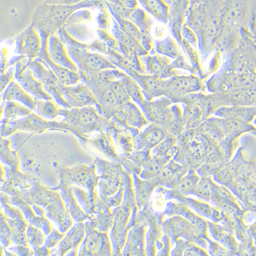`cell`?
Returning a JSON list of instances; mask_svg holds the SVG:
<instances>
[{
  "instance_id": "1",
  "label": "cell",
  "mask_w": 256,
  "mask_h": 256,
  "mask_svg": "<svg viewBox=\"0 0 256 256\" xmlns=\"http://www.w3.org/2000/svg\"><path fill=\"white\" fill-rule=\"evenodd\" d=\"M1 191L10 196H19L30 205H38L46 211V216L62 233L72 227L73 219L66 207L60 191L54 190L36 180L31 187L20 190L8 182L1 184Z\"/></svg>"
},
{
  "instance_id": "2",
  "label": "cell",
  "mask_w": 256,
  "mask_h": 256,
  "mask_svg": "<svg viewBox=\"0 0 256 256\" xmlns=\"http://www.w3.org/2000/svg\"><path fill=\"white\" fill-rule=\"evenodd\" d=\"M100 3L86 0L72 6L50 4L44 2L36 9L32 24L40 36L50 38L65 26L73 14L80 8H96Z\"/></svg>"
},
{
  "instance_id": "3",
  "label": "cell",
  "mask_w": 256,
  "mask_h": 256,
  "mask_svg": "<svg viewBox=\"0 0 256 256\" xmlns=\"http://www.w3.org/2000/svg\"><path fill=\"white\" fill-rule=\"evenodd\" d=\"M18 131L29 132L33 134H43L46 131L70 132L79 138L82 144L88 143L90 139L89 136H84L72 126L63 120L60 122L47 120L34 112L24 118L1 123V136L6 138Z\"/></svg>"
},
{
  "instance_id": "4",
  "label": "cell",
  "mask_w": 256,
  "mask_h": 256,
  "mask_svg": "<svg viewBox=\"0 0 256 256\" xmlns=\"http://www.w3.org/2000/svg\"><path fill=\"white\" fill-rule=\"evenodd\" d=\"M57 34L66 44L70 58L78 68V72L118 68L102 54L90 52L88 44L80 42L73 38L65 26Z\"/></svg>"
},
{
  "instance_id": "5",
  "label": "cell",
  "mask_w": 256,
  "mask_h": 256,
  "mask_svg": "<svg viewBox=\"0 0 256 256\" xmlns=\"http://www.w3.org/2000/svg\"><path fill=\"white\" fill-rule=\"evenodd\" d=\"M136 206V198L132 190V182L128 178L124 192V198L120 206L113 208L114 216L113 227L111 228L110 236L113 256L122 255V251L124 248L128 235V224L129 223L130 214Z\"/></svg>"
},
{
  "instance_id": "6",
  "label": "cell",
  "mask_w": 256,
  "mask_h": 256,
  "mask_svg": "<svg viewBox=\"0 0 256 256\" xmlns=\"http://www.w3.org/2000/svg\"><path fill=\"white\" fill-rule=\"evenodd\" d=\"M52 166L58 173L60 182L58 186L50 188L58 191L62 187L76 185L88 190L90 195L96 198L97 192L95 189L99 186L100 177L96 172L94 163L90 166L80 164L73 168H66L61 166L58 162H54Z\"/></svg>"
},
{
  "instance_id": "7",
  "label": "cell",
  "mask_w": 256,
  "mask_h": 256,
  "mask_svg": "<svg viewBox=\"0 0 256 256\" xmlns=\"http://www.w3.org/2000/svg\"><path fill=\"white\" fill-rule=\"evenodd\" d=\"M59 116H63L64 122L88 136L94 132H105L109 123L108 120L98 113L95 106L61 108Z\"/></svg>"
},
{
  "instance_id": "8",
  "label": "cell",
  "mask_w": 256,
  "mask_h": 256,
  "mask_svg": "<svg viewBox=\"0 0 256 256\" xmlns=\"http://www.w3.org/2000/svg\"><path fill=\"white\" fill-rule=\"evenodd\" d=\"M96 172L100 176L99 196L102 200L108 196L116 195L120 190L122 182L124 168L121 164L115 161L96 157L94 162Z\"/></svg>"
},
{
  "instance_id": "9",
  "label": "cell",
  "mask_w": 256,
  "mask_h": 256,
  "mask_svg": "<svg viewBox=\"0 0 256 256\" xmlns=\"http://www.w3.org/2000/svg\"><path fill=\"white\" fill-rule=\"evenodd\" d=\"M27 65L34 72L36 78L42 82L45 90L54 98L57 104L64 108H72L63 97L62 88L64 84L51 68L36 59L28 60Z\"/></svg>"
},
{
  "instance_id": "10",
  "label": "cell",
  "mask_w": 256,
  "mask_h": 256,
  "mask_svg": "<svg viewBox=\"0 0 256 256\" xmlns=\"http://www.w3.org/2000/svg\"><path fill=\"white\" fill-rule=\"evenodd\" d=\"M86 236L82 242L78 256H113L108 232L96 230L86 222Z\"/></svg>"
},
{
  "instance_id": "11",
  "label": "cell",
  "mask_w": 256,
  "mask_h": 256,
  "mask_svg": "<svg viewBox=\"0 0 256 256\" xmlns=\"http://www.w3.org/2000/svg\"><path fill=\"white\" fill-rule=\"evenodd\" d=\"M28 58L18 62L15 66V79L35 99L54 100V98L45 90L42 82L36 78L30 68L27 65Z\"/></svg>"
},
{
  "instance_id": "12",
  "label": "cell",
  "mask_w": 256,
  "mask_h": 256,
  "mask_svg": "<svg viewBox=\"0 0 256 256\" xmlns=\"http://www.w3.org/2000/svg\"><path fill=\"white\" fill-rule=\"evenodd\" d=\"M15 52L28 57V60H35L40 56L42 49V40L33 24L30 26L14 40Z\"/></svg>"
},
{
  "instance_id": "13",
  "label": "cell",
  "mask_w": 256,
  "mask_h": 256,
  "mask_svg": "<svg viewBox=\"0 0 256 256\" xmlns=\"http://www.w3.org/2000/svg\"><path fill=\"white\" fill-rule=\"evenodd\" d=\"M110 134L118 147L125 154L134 152V138L138 136V130L124 123L111 118L105 132Z\"/></svg>"
},
{
  "instance_id": "14",
  "label": "cell",
  "mask_w": 256,
  "mask_h": 256,
  "mask_svg": "<svg viewBox=\"0 0 256 256\" xmlns=\"http://www.w3.org/2000/svg\"><path fill=\"white\" fill-rule=\"evenodd\" d=\"M40 36L41 40H42V49H41L40 56L36 59L46 64L48 67L51 68L56 73L57 77L60 80L62 83L65 86H74V84H78L81 81V76H80L79 72H72V70L54 62L50 57L49 52H48L50 38L47 36Z\"/></svg>"
},
{
  "instance_id": "15",
  "label": "cell",
  "mask_w": 256,
  "mask_h": 256,
  "mask_svg": "<svg viewBox=\"0 0 256 256\" xmlns=\"http://www.w3.org/2000/svg\"><path fill=\"white\" fill-rule=\"evenodd\" d=\"M64 99L70 108H82L88 106H96L97 100L90 89L84 83L74 86H64L62 88Z\"/></svg>"
},
{
  "instance_id": "16",
  "label": "cell",
  "mask_w": 256,
  "mask_h": 256,
  "mask_svg": "<svg viewBox=\"0 0 256 256\" xmlns=\"http://www.w3.org/2000/svg\"><path fill=\"white\" fill-rule=\"evenodd\" d=\"M112 34L120 43V52L126 58L130 59L138 54V56H145L148 54L141 43L136 38H132L123 32L115 19L112 20Z\"/></svg>"
},
{
  "instance_id": "17",
  "label": "cell",
  "mask_w": 256,
  "mask_h": 256,
  "mask_svg": "<svg viewBox=\"0 0 256 256\" xmlns=\"http://www.w3.org/2000/svg\"><path fill=\"white\" fill-rule=\"evenodd\" d=\"M48 52L54 62L72 72H78V68L70 58L66 44L58 34L50 36Z\"/></svg>"
},
{
  "instance_id": "18",
  "label": "cell",
  "mask_w": 256,
  "mask_h": 256,
  "mask_svg": "<svg viewBox=\"0 0 256 256\" xmlns=\"http://www.w3.org/2000/svg\"><path fill=\"white\" fill-rule=\"evenodd\" d=\"M114 216L111 208L100 198L96 196V209L94 214L90 216L86 222L92 228L102 232H109L113 227Z\"/></svg>"
},
{
  "instance_id": "19",
  "label": "cell",
  "mask_w": 256,
  "mask_h": 256,
  "mask_svg": "<svg viewBox=\"0 0 256 256\" xmlns=\"http://www.w3.org/2000/svg\"><path fill=\"white\" fill-rule=\"evenodd\" d=\"M112 118L137 128H142L148 124L142 114L132 100L120 104Z\"/></svg>"
},
{
  "instance_id": "20",
  "label": "cell",
  "mask_w": 256,
  "mask_h": 256,
  "mask_svg": "<svg viewBox=\"0 0 256 256\" xmlns=\"http://www.w3.org/2000/svg\"><path fill=\"white\" fill-rule=\"evenodd\" d=\"M86 236V224L76 222L68 230L64 238L57 246L56 255L64 256L72 250H77Z\"/></svg>"
},
{
  "instance_id": "21",
  "label": "cell",
  "mask_w": 256,
  "mask_h": 256,
  "mask_svg": "<svg viewBox=\"0 0 256 256\" xmlns=\"http://www.w3.org/2000/svg\"><path fill=\"white\" fill-rule=\"evenodd\" d=\"M114 142L113 138L104 132H99V134L89 139L88 141L89 146L96 152L108 158L112 161L121 164L122 158L116 152Z\"/></svg>"
},
{
  "instance_id": "22",
  "label": "cell",
  "mask_w": 256,
  "mask_h": 256,
  "mask_svg": "<svg viewBox=\"0 0 256 256\" xmlns=\"http://www.w3.org/2000/svg\"><path fill=\"white\" fill-rule=\"evenodd\" d=\"M2 100H15L36 111V100L19 83L12 81L1 94Z\"/></svg>"
},
{
  "instance_id": "23",
  "label": "cell",
  "mask_w": 256,
  "mask_h": 256,
  "mask_svg": "<svg viewBox=\"0 0 256 256\" xmlns=\"http://www.w3.org/2000/svg\"><path fill=\"white\" fill-rule=\"evenodd\" d=\"M58 191H60L66 207L75 222H83L88 220L90 216L84 211L78 202L72 186L62 187Z\"/></svg>"
},
{
  "instance_id": "24",
  "label": "cell",
  "mask_w": 256,
  "mask_h": 256,
  "mask_svg": "<svg viewBox=\"0 0 256 256\" xmlns=\"http://www.w3.org/2000/svg\"><path fill=\"white\" fill-rule=\"evenodd\" d=\"M200 88V80L194 76L178 77L168 82V93L174 96H186Z\"/></svg>"
},
{
  "instance_id": "25",
  "label": "cell",
  "mask_w": 256,
  "mask_h": 256,
  "mask_svg": "<svg viewBox=\"0 0 256 256\" xmlns=\"http://www.w3.org/2000/svg\"><path fill=\"white\" fill-rule=\"evenodd\" d=\"M122 255H143L144 230L143 226H134L128 230Z\"/></svg>"
},
{
  "instance_id": "26",
  "label": "cell",
  "mask_w": 256,
  "mask_h": 256,
  "mask_svg": "<svg viewBox=\"0 0 256 256\" xmlns=\"http://www.w3.org/2000/svg\"><path fill=\"white\" fill-rule=\"evenodd\" d=\"M164 136L163 130L158 126H150L142 134L134 137V148L139 150L144 148L152 147L163 140Z\"/></svg>"
},
{
  "instance_id": "27",
  "label": "cell",
  "mask_w": 256,
  "mask_h": 256,
  "mask_svg": "<svg viewBox=\"0 0 256 256\" xmlns=\"http://www.w3.org/2000/svg\"><path fill=\"white\" fill-rule=\"evenodd\" d=\"M6 218L12 230V244L30 246L26 235L29 224L26 218L12 219L6 216Z\"/></svg>"
},
{
  "instance_id": "28",
  "label": "cell",
  "mask_w": 256,
  "mask_h": 256,
  "mask_svg": "<svg viewBox=\"0 0 256 256\" xmlns=\"http://www.w3.org/2000/svg\"><path fill=\"white\" fill-rule=\"evenodd\" d=\"M4 169L6 171L4 180L22 190L31 187L36 180L31 176L24 174L20 172V170L12 169L8 166H4Z\"/></svg>"
},
{
  "instance_id": "29",
  "label": "cell",
  "mask_w": 256,
  "mask_h": 256,
  "mask_svg": "<svg viewBox=\"0 0 256 256\" xmlns=\"http://www.w3.org/2000/svg\"><path fill=\"white\" fill-rule=\"evenodd\" d=\"M32 109L20 104V102L15 100H8L4 105L3 118H2L1 123H6L9 121L18 120V118H24L33 113Z\"/></svg>"
},
{
  "instance_id": "30",
  "label": "cell",
  "mask_w": 256,
  "mask_h": 256,
  "mask_svg": "<svg viewBox=\"0 0 256 256\" xmlns=\"http://www.w3.org/2000/svg\"><path fill=\"white\" fill-rule=\"evenodd\" d=\"M134 174V186L136 187V198L137 204L139 208L145 206L150 195H152L153 189L154 188V180H142L137 177L136 174Z\"/></svg>"
},
{
  "instance_id": "31",
  "label": "cell",
  "mask_w": 256,
  "mask_h": 256,
  "mask_svg": "<svg viewBox=\"0 0 256 256\" xmlns=\"http://www.w3.org/2000/svg\"><path fill=\"white\" fill-rule=\"evenodd\" d=\"M72 187L75 198L84 211L88 216L94 214L96 209V196L94 198L88 190L82 187L74 185Z\"/></svg>"
},
{
  "instance_id": "32",
  "label": "cell",
  "mask_w": 256,
  "mask_h": 256,
  "mask_svg": "<svg viewBox=\"0 0 256 256\" xmlns=\"http://www.w3.org/2000/svg\"><path fill=\"white\" fill-rule=\"evenodd\" d=\"M36 112L38 116H42L45 120H54L59 116L60 108V104H57L56 100H41L36 99Z\"/></svg>"
},
{
  "instance_id": "33",
  "label": "cell",
  "mask_w": 256,
  "mask_h": 256,
  "mask_svg": "<svg viewBox=\"0 0 256 256\" xmlns=\"http://www.w3.org/2000/svg\"><path fill=\"white\" fill-rule=\"evenodd\" d=\"M11 142L6 137H1V162L4 166L20 170V160L17 152L10 150Z\"/></svg>"
},
{
  "instance_id": "34",
  "label": "cell",
  "mask_w": 256,
  "mask_h": 256,
  "mask_svg": "<svg viewBox=\"0 0 256 256\" xmlns=\"http://www.w3.org/2000/svg\"><path fill=\"white\" fill-rule=\"evenodd\" d=\"M120 80L124 84L126 88L130 97L134 102L140 105L145 102V97H144L141 86L136 80L127 74Z\"/></svg>"
},
{
  "instance_id": "35",
  "label": "cell",
  "mask_w": 256,
  "mask_h": 256,
  "mask_svg": "<svg viewBox=\"0 0 256 256\" xmlns=\"http://www.w3.org/2000/svg\"><path fill=\"white\" fill-rule=\"evenodd\" d=\"M8 200L9 204L19 208L22 210L25 218L29 224H31L32 222L35 220L38 214H36L32 206L30 205L22 196H10L8 194Z\"/></svg>"
},
{
  "instance_id": "36",
  "label": "cell",
  "mask_w": 256,
  "mask_h": 256,
  "mask_svg": "<svg viewBox=\"0 0 256 256\" xmlns=\"http://www.w3.org/2000/svg\"><path fill=\"white\" fill-rule=\"evenodd\" d=\"M111 15L118 22L120 28L123 32H125L128 36H132V38H136L139 42H141L142 38V33L134 22H132L131 20L124 19V18H121L118 15Z\"/></svg>"
},
{
  "instance_id": "37",
  "label": "cell",
  "mask_w": 256,
  "mask_h": 256,
  "mask_svg": "<svg viewBox=\"0 0 256 256\" xmlns=\"http://www.w3.org/2000/svg\"><path fill=\"white\" fill-rule=\"evenodd\" d=\"M26 235L30 246H31L34 251L44 246L46 234L40 228L29 224L26 230Z\"/></svg>"
},
{
  "instance_id": "38",
  "label": "cell",
  "mask_w": 256,
  "mask_h": 256,
  "mask_svg": "<svg viewBox=\"0 0 256 256\" xmlns=\"http://www.w3.org/2000/svg\"><path fill=\"white\" fill-rule=\"evenodd\" d=\"M253 110L246 107L236 106L232 108H222L219 111L220 115L226 118H232V120L240 121L246 120L248 118Z\"/></svg>"
},
{
  "instance_id": "39",
  "label": "cell",
  "mask_w": 256,
  "mask_h": 256,
  "mask_svg": "<svg viewBox=\"0 0 256 256\" xmlns=\"http://www.w3.org/2000/svg\"><path fill=\"white\" fill-rule=\"evenodd\" d=\"M8 194L1 191V212L4 216L12 219L25 218L24 212L20 208L9 204Z\"/></svg>"
},
{
  "instance_id": "40",
  "label": "cell",
  "mask_w": 256,
  "mask_h": 256,
  "mask_svg": "<svg viewBox=\"0 0 256 256\" xmlns=\"http://www.w3.org/2000/svg\"><path fill=\"white\" fill-rule=\"evenodd\" d=\"M140 1L144 8L158 19L163 20L166 18L168 11L166 10V6L160 0H140Z\"/></svg>"
},
{
  "instance_id": "41",
  "label": "cell",
  "mask_w": 256,
  "mask_h": 256,
  "mask_svg": "<svg viewBox=\"0 0 256 256\" xmlns=\"http://www.w3.org/2000/svg\"><path fill=\"white\" fill-rule=\"evenodd\" d=\"M12 232L6 221V216L1 212L0 218V241L4 248H8L12 244Z\"/></svg>"
},
{
  "instance_id": "42",
  "label": "cell",
  "mask_w": 256,
  "mask_h": 256,
  "mask_svg": "<svg viewBox=\"0 0 256 256\" xmlns=\"http://www.w3.org/2000/svg\"><path fill=\"white\" fill-rule=\"evenodd\" d=\"M110 88L115 94L120 104H125L128 100H132L131 97L126 88L124 84L120 79L111 82Z\"/></svg>"
},
{
  "instance_id": "43",
  "label": "cell",
  "mask_w": 256,
  "mask_h": 256,
  "mask_svg": "<svg viewBox=\"0 0 256 256\" xmlns=\"http://www.w3.org/2000/svg\"><path fill=\"white\" fill-rule=\"evenodd\" d=\"M144 170L140 174L141 178L144 180L150 179L159 174L162 170V164L159 160L156 159L150 160L143 164Z\"/></svg>"
},
{
  "instance_id": "44",
  "label": "cell",
  "mask_w": 256,
  "mask_h": 256,
  "mask_svg": "<svg viewBox=\"0 0 256 256\" xmlns=\"http://www.w3.org/2000/svg\"><path fill=\"white\" fill-rule=\"evenodd\" d=\"M98 8H99L100 12L97 18L98 28L104 30H107L110 27L111 14L108 12V8L105 4L104 0H102L99 4Z\"/></svg>"
},
{
  "instance_id": "45",
  "label": "cell",
  "mask_w": 256,
  "mask_h": 256,
  "mask_svg": "<svg viewBox=\"0 0 256 256\" xmlns=\"http://www.w3.org/2000/svg\"><path fill=\"white\" fill-rule=\"evenodd\" d=\"M105 2L107 8L111 14H116L124 19L132 20V14L134 10L126 8L122 4H118Z\"/></svg>"
},
{
  "instance_id": "46",
  "label": "cell",
  "mask_w": 256,
  "mask_h": 256,
  "mask_svg": "<svg viewBox=\"0 0 256 256\" xmlns=\"http://www.w3.org/2000/svg\"><path fill=\"white\" fill-rule=\"evenodd\" d=\"M194 192L201 198L210 200L212 196V184L209 180L203 179L196 184Z\"/></svg>"
},
{
  "instance_id": "47",
  "label": "cell",
  "mask_w": 256,
  "mask_h": 256,
  "mask_svg": "<svg viewBox=\"0 0 256 256\" xmlns=\"http://www.w3.org/2000/svg\"><path fill=\"white\" fill-rule=\"evenodd\" d=\"M97 33L100 40H102L108 46L116 51L120 52V43L114 35H112L107 30L100 29L98 30Z\"/></svg>"
},
{
  "instance_id": "48",
  "label": "cell",
  "mask_w": 256,
  "mask_h": 256,
  "mask_svg": "<svg viewBox=\"0 0 256 256\" xmlns=\"http://www.w3.org/2000/svg\"><path fill=\"white\" fill-rule=\"evenodd\" d=\"M66 235V233L60 232L58 228H52L51 233L46 238L44 246L49 248H54L60 243Z\"/></svg>"
},
{
  "instance_id": "49",
  "label": "cell",
  "mask_w": 256,
  "mask_h": 256,
  "mask_svg": "<svg viewBox=\"0 0 256 256\" xmlns=\"http://www.w3.org/2000/svg\"><path fill=\"white\" fill-rule=\"evenodd\" d=\"M198 184V180H196V176H189L180 180V184H178V190L182 193H190L191 192L194 191Z\"/></svg>"
},
{
  "instance_id": "50",
  "label": "cell",
  "mask_w": 256,
  "mask_h": 256,
  "mask_svg": "<svg viewBox=\"0 0 256 256\" xmlns=\"http://www.w3.org/2000/svg\"><path fill=\"white\" fill-rule=\"evenodd\" d=\"M216 178L224 184H230L234 180V174L232 169L228 166L221 168L216 174Z\"/></svg>"
},
{
  "instance_id": "51",
  "label": "cell",
  "mask_w": 256,
  "mask_h": 256,
  "mask_svg": "<svg viewBox=\"0 0 256 256\" xmlns=\"http://www.w3.org/2000/svg\"><path fill=\"white\" fill-rule=\"evenodd\" d=\"M202 112L200 107L196 105H188L186 110V118L190 122H198L200 120Z\"/></svg>"
},
{
  "instance_id": "52",
  "label": "cell",
  "mask_w": 256,
  "mask_h": 256,
  "mask_svg": "<svg viewBox=\"0 0 256 256\" xmlns=\"http://www.w3.org/2000/svg\"><path fill=\"white\" fill-rule=\"evenodd\" d=\"M16 67H11L6 72L1 74V94L4 92L9 84L12 82L15 78Z\"/></svg>"
},
{
  "instance_id": "53",
  "label": "cell",
  "mask_w": 256,
  "mask_h": 256,
  "mask_svg": "<svg viewBox=\"0 0 256 256\" xmlns=\"http://www.w3.org/2000/svg\"><path fill=\"white\" fill-rule=\"evenodd\" d=\"M8 250L15 253L17 256H26L34 255L33 248L22 244H15V246L8 248Z\"/></svg>"
},
{
  "instance_id": "54",
  "label": "cell",
  "mask_w": 256,
  "mask_h": 256,
  "mask_svg": "<svg viewBox=\"0 0 256 256\" xmlns=\"http://www.w3.org/2000/svg\"><path fill=\"white\" fill-rule=\"evenodd\" d=\"M216 193L220 200H228L234 201V196L232 195L230 192L227 188L222 186H216Z\"/></svg>"
},
{
  "instance_id": "55",
  "label": "cell",
  "mask_w": 256,
  "mask_h": 256,
  "mask_svg": "<svg viewBox=\"0 0 256 256\" xmlns=\"http://www.w3.org/2000/svg\"><path fill=\"white\" fill-rule=\"evenodd\" d=\"M84 0H46V3L50 4H62V6H72L81 3Z\"/></svg>"
},
{
  "instance_id": "56",
  "label": "cell",
  "mask_w": 256,
  "mask_h": 256,
  "mask_svg": "<svg viewBox=\"0 0 256 256\" xmlns=\"http://www.w3.org/2000/svg\"><path fill=\"white\" fill-rule=\"evenodd\" d=\"M166 27L162 24L156 25L154 28V36L157 38H161L162 36H164L166 34Z\"/></svg>"
},
{
  "instance_id": "57",
  "label": "cell",
  "mask_w": 256,
  "mask_h": 256,
  "mask_svg": "<svg viewBox=\"0 0 256 256\" xmlns=\"http://www.w3.org/2000/svg\"><path fill=\"white\" fill-rule=\"evenodd\" d=\"M120 2L122 6L131 10H136L138 6L137 0H120Z\"/></svg>"
},
{
  "instance_id": "58",
  "label": "cell",
  "mask_w": 256,
  "mask_h": 256,
  "mask_svg": "<svg viewBox=\"0 0 256 256\" xmlns=\"http://www.w3.org/2000/svg\"><path fill=\"white\" fill-rule=\"evenodd\" d=\"M52 250L51 248H46L44 246H40V248L34 251V256H49L52 255Z\"/></svg>"
},
{
  "instance_id": "59",
  "label": "cell",
  "mask_w": 256,
  "mask_h": 256,
  "mask_svg": "<svg viewBox=\"0 0 256 256\" xmlns=\"http://www.w3.org/2000/svg\"><path fill=\"white\" fill-rule=\"evenodd\" d=\"M84 1H86V0H84Z\"/></svg>"
}]
</instances>
